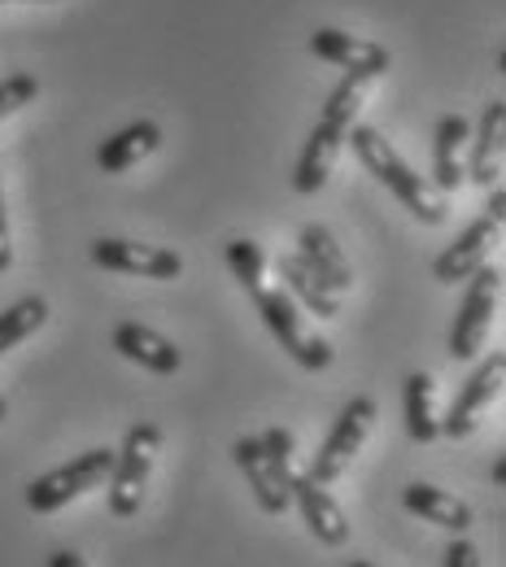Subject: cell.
Here are the masks:
<instances>
[{"label":"cell","mask_w":506,"mask_h":567,"mask_svg":"<svg viewBox=\"0 0 506 567\" xmlns=\"http://www.w3.org/2000/svg\"><path fill=\"white\" fill-rule=\"evenodd\" d=\"M231 458H236V467L245 472L249 489H254L258 506H262L267 515H285V511H289L292 506L289 485L280 481V472H276V463L267 458V450H262L258 436H240V441L231 445Z\"/></svg>","instance_id":"12"},{"label":"cell","mask_w":506,"mask_h":567,"mask_svg":"<svg viewBox=\"0 0 506 567\" xmlns=\"http://www.w3.org/2000/svg\"><path fill=\"white\" fill-rule=\"evenodd\" d=\"M254 301H258V315H262V323L271 328V337L285 346V354L297 362V367H306V371H323V367H332V346L319 337V332H310L306 323H301V310H297V301H292L285 288H258L254 292Z\"/></svg>","instance_id":"5"},{"label":"cell","mask_w":506,"mask_h":567,"mask_svg":"<svg viewBox=\"0 0 506 567\" xmlns=\"http://www.w3.org/2000/svg\"><path fill=\"white\" fill-rule=\"evenodd\" d=\"M276 271H280V288L289 292L297 306H306L310 315H319V319H337L341 315V292H332L328 284L319 280L306 262H301V254H280V262H276Z\"/></svg>","instance_id":"18"},{"label":"cell","mask_w":506,"mask_h":567,"mask_svg":"<svg viewBox=\"0 0 506 567\" xmlns=\"http://www.w3.org/2000/svg\"><path fill=\"white\" fill-rule=\"evenodd\" d=\"M227 262H231V276L245 284V292L254 297L262 288V276H267V258L254 240H231L227 245Z\"/></svg>","instance_id":"23"},{"label":"cell","mask_w":506,"mask_h":567,"mask_svg":"<svg viewBox=\"0 0 506 567\" xmlns=\"http://www.w3.org/2000/svg\"><path fill=\"white\" fill-rule=\"evenodd\" d=\"M40 96V79L27 71L9 74V79H0V118H9V114H18L22 105H31Z\"/></svg>","instance_id":"24"},{"label":"cell","mask_w":506,"mask_h":567,"mask_svg":"<svg viewBox=\"0 0 506 567\" xmlns=\"http://www.w3.org/2000/svg\"><path fill=\"white\" fill-rule=\"evenodd\" d=\"M402 506H406L411 515H420V519L436 524V528L454 533V537L472 528V506L458 502L454 494H445V489H436V485H424V481H415V485L402 489Z\"/></svg>","instance_id":"19"},{"label":"cell","mask_w":506,"mask_h":567,"mask_svg":"<svg viewBox=\"0 0 506 567\" xmlns=\"http://www.w3.org/2000/svg\"><path fill=\"white\" fill-rule=\"evenodd\" d=\"M485 214H489L494 223H503L506 218V188L503 184H494V188H489V206H485Z\"/></svg>","instance_id":"28"},{"label":"cell","mask_w":506,"mask_h":567,"mask_svg":"<svg viewBox=\"0 0 506 567\" xmlns=\"http://www.w3.org/2000/svg\"><path fill=\"white\" fill-rule=\"evenodd\" d=\"M371 427H375V398H350L345 406H341V415H337V424L332 432L323 436V445H319V454H314V463H310V481L314 485H332V481H341L345 472H350V463H354V454L362 450V441L371 436Z\"/></svg>","instance_id":"6"},{"label":"cell","mask_w":506,"mask_h":567,"mask_svg":"<svg viewBox=\"0 0 506 567\" xmlns=\"http://www.w3.org/2000/svg\"><path fill=\"white\" fill-rule=\"evenodd\" d=\"M310 53L323 58V62H332V66H341V71L359 74L366 83L380 79V74L389 71V62H393L384 44L350 35V31H337V27H319V31L310 35Z\"/></svg>","instance_id":"10"},{"label":"cell","mask_w":506,"mask_h":567,"mask_svg":"<svg viewBox=\"0 0 506 567\" xmlns=\"http://www.w3.org/2000/svg\"><path fill=\"white\" fill-rule=\"evenodd\" d=\"M467 292H463V306L454 315V328H450V354L454 358H476L485 337H489V323H494V310L503 301V267H481L467 276Z\"/></svg>","instance_id":"7"},{"label":"cell","mask_w":506,"mask_h":567,"mask_svg":"<svg viewBox=\"0 0 506 567\" xmlns=\"http://www.w3.org/2000/svg\"><path fill=\"white\" fill-rule=\"evenodd\" d=\"M0 4H4V0H0ZM40 4H49V0H40Z\"/></svg>","instance_id":"33"},{"label":"cell","mask_w":506,"mask_h":567,"mask_svg":"<svg viewBox=\"0 0 506 567\" xmlns=\"http://www.w3.org/2000/svg\"><path fill=\"white\" fill-rule=\"evenodd\" d=\"M406 432L411 441L428 445L441 436V420H436V384L428 371H411L406 375Z\"/></svg>","instance_id":"21"},{"label":"cell","mask_w":506,"mask_h":567,"mask_svg":"<svg viewBox=\"0 0 506 567\" xmlns=\"http://www.w3.org/2000/svg\"><path fill=\"white\" fill-rule=\"evenodd\" d=\"M0 420H4V398H0Z\"/></svg>","instance_id":"31"},{"label":"cell","mask_w":506,"mask_h":567,"mask_svg":"<svg viewBox=\"0 0 506 567\" xmlns=\"http://www.w3.org/2000/svg\"><path fill=\"white\" fill-rule=\"evenodd\" d=\"M362 96H366V79H359V74H345V79L332 87V96H328L319 123H314L310 136H306V148H301V157H297V171H292V188H297L301 197H310V193H319V188L328 184V175H332V166H337V153H341V144H345V132L354 127V114H359Z\"/></svg>","instance_id":"2"},{"label":"cell","mask_w":506,"mask_h":567,"mask_svg":"<svg viewBox=\"0 0 506 567\" xmlns=\"http://www.w3.org/2000/svg\"><path fill=\"white\" fill-rule=\"evenodd\" d=\"M157 450H162V427L157 424H136L127 432L123 450L114 454V472H110V515L114 519H132L145 502V485L153 476V463H157Z\"/></svg>","instance_id":"4"},{"label":"cell","mask_w":506,"mask_h":567,"mask_svg":"<svg viewBox=\"0 0 506 567\" xmlns=\"http://www.w3.org/2000/svg\"><path fill=\"white\" fill-rule=\"evenodd\" d=\"M49 567H87V559H79L74 550H53V555H49Z\"/></svg>","instance_id":"29"},{"label":"cell","mask_w":506,"mask_h":567,"mask_svg":"<svg viewBox=\"0 0 506 567\" xmlns=\"http://www.w3.org/2000/svg\"><path fill=\"white\" fill-rule=\"evenodd\" d=\"M114 350L127 358V362L153 371V375H175L179 362H184L179 350H175L162 332L145 328V323H118V328H114Z\"/></svg>","instance_id":"17"},{"label":"cell","mask_w":506,"mask_h":567,"mask_svg":"<svg viewBox=\"0 0 506 567\" xmlns=\"http://www.w3.org/2000/svg\"><path fill=\"white\" fill-rule=\"evenodd\" d=\"M494 485H506V454L494 458Z\"/></svg>","instance_id":"30"},{"label":"cell","mask_w":506,"mask_h":567,"mask_svg":"<svg viewBox=\"0 0 506 567\" xmlns=\"http://www.w3.org/2000/svg\"><path fill=\"white\" fill-rule=\"evenodd\" d=\"M92 262L118 276H145V280H179L184 258L175 249L162 245H141V240H118V236H101L92 240Z\"/></svg>","instance_id":"8"},{"label":"cell","mask_w":506,"mask_h":567,"mask_svg":"<svg viewBox=\"0 0 506 567\" xmlns=\"http://www.w3.org/2000/svg\"><path fill=\"white\" fill-rule=\"evenodd\" d=\"M345 144L354 148V157L362 162V171L366 175H375L406 210L415 214L420 223H428V227H436V223H445V193H436L433 188V179H424L420 171H411V162L393 148V144L384 141L375 127H350L345 132Z\"/></svg>","instance_id":"1"},{"label":"cell","mask_w":506,"mask_h":567,"mask_svg":"<svg viewBox=\"0 0 506 567\" xmlns=\"http://www.w3.org/2000/svg\"><path fill=\"white\" fill-rule=\"evenodd\" d=\"M445 567H481V550L458 533V537L445 546Z\"/></svg>","instance_id":"26"},{"label":"cell","mask_w":506,"mask_h":567,"mask_svg":"<svg viewBox=\"0 0 506 567\" xmlns=\"http://www.w3.org/2000/svg\"><path fill=\"white\" fill-rule=\"evenodd\" d=\"M49 323V301L44 297H22L9 310H0V354L22 346L27 337H35Z\"/></svg>","instance_id":"22"},{"label":"cell","mask_w":506,"mask_h":567,"mask_svg":"<svg viewBox=\"0 0 506 567\" xmlns=\"http://www.w3.org/2000/svg\"><path fill=\"white\" fill-rule=\"evenodd\" d=\"M503 375H506V354L498 350L494 358H485L481 367H476V375L458 389V398H454V406L445 411V420H441V432L445 436H472L476 424H481V415L503 398Z\"/></svg>","instance_id":"9"},{"label":"cell","mask_w":506,"mask_h":567,"mask_svg":"<svg viewBox=\"0 0 506 567\" xmlns=\"http://www.w3.org/2000/svg\"><path fill=\"white\" fill-rule=\"evenodd\" d=\"M114 454H118V450L96 445V450L74 454L71 463H62V467L35 476V481L27 485V506H31L35 515H53V511H62L74 497L101 489V485L110 481V472H114Z\"/></svg>","instance_id":"3"},{"label":"cell","mask_w":506,"mask_h":567,"mask_svg":"<svg viewBox=\"0 0 506 567\" xmlns=\"http://www.w3.org/2000/svg\"><path fill=\"white\" fill-rule=\"evenodd\" d=\"M157 144H162V127H157L153 118H141V123L114 132L110 141L96 148V166H101L105 175H123V171H132L136 162H145Z\"/></svg>","instance_id":"20"},{"label":"cell","mask_w":506,"mask_h":567,"mask_svg":"<svg viewBox=\"0 0 506 567\" xmlns=\"http://www.w3.org/2000/svg\"><path fill=\"white\" fill-rule=\"evenodd\" d=\"M350 567H375V564H350Z\"/></svg>","instance_id":"32"},{"label":"cell","mask_w":506,"mask_h":567,"mask_svg":"<svg viewBox=\"0 0 506 567\" xmlns=\"http://www.w3.org/2000/svg\"><path fill=\"white\" fill-rule=\"evenodd\" d=\"M467 141L472 127L463 114H445L433 136V188L436 193H458L467 184Z\"/></svg>","instance_id":"15"},{"label":"cell","mask_w":506,"mask_h":567,"mask_svg":"<svg viewBox=\"0 0 506 567\" xmlns=\"http://www.w3.org/2000/svg\"><path fill=\"white\" fill-rule=\"evenodd\" d=\"M258 441H262V450H267V458L276 463V472H280V481L289 485V476H292V432H289V427H280V424H276V427H267V432H262Z\"/></svg>","instance_id":"25"},{"label":"cell","mask_w":506,"mask_h":567,"mask_svg":"<svg viewBox=\"0 0 506 567\" xmlns=\"http://www.w3.org/2000/svg\"><path fill=\"white\" fill-rule=\"evenodd\" d=\"M301 262L328 284L332 292L354 288V267H350L345 249L337 245V236H332L323 223H306V227H301Z\"/></svg>","instance_id":"16"},{"label":"cell","mask_w":506,"mask_h":567,"mask_svg":"<svg viewBox=\"0 0 506 567\" xmlns=\"http://www.w3.org/2000/svg\"><path fill=\"white\" fill-rule=\"evenodd\" d=\"M498 236H503V223H494L489 214H481V218L433 262V280L458 284V280H467L472 271H481V267L489 262V249L498 245Z\"/></svg>","instance_id":"11"},{"label":"cell","mask_w":506,"mask_h":567,"mask_svg":"<svg viewBox=\"0 0 506 567\" xmlns=\"http://www.w3.org/2000/svg\"><path fill=\"white\" fill-rule=\"evenodd\" d=\"M13 245H9V218H4V193H0V271H9Z\"/></svg>","instance_id":"27"},{"label":"cell","mask_w":506,"mask_h":567,"mask_svg":"<svg viewBox=\"0 0 506 567\" xmlns=\"http://www.w3.org/2000/svg\"><path fill=\"white\" fill-rule=\"evenodd\" d=\"M467 148H472V157H467V179H476V184H485V188L503 184V153H506V101L503 96L485 105L481 127H476V136L467 141Z\"/></svg>","instance_id":"13"},{"label":"cell","mask_w":506,"mask_h":567,"mask_svg":"<svg viewBox=\"0 0 506 567\" xmlns=\"http://www.w3.org/2000/svg\"><path fill=\"white\" fill-rule=\"evenodd\" d=\"M289 494L292 502L301 506V515H306V528L323 542V546H345L350 542V519H345V511L332 502V494L323 489V485H314L310 476H289Z\"/></svg>","instance_id":"14"}]
</instances>
